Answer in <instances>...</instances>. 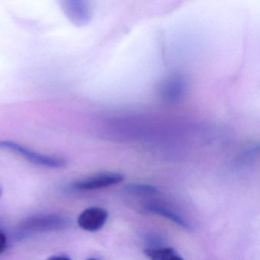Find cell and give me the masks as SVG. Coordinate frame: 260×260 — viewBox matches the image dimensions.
I'll return each instance as SVG.
<instances>
[{
    "mask_svg": "<svg viewBox=\"0 0 260 260\" xmlns=\"http://www.w3.org/2000/svg\"><path fill=\"white\" fill-rule=\"evenodd\" d=\"M7 246V238L3 232H0V255L6 250Z\"/></svg>",
    "mask_w": 260,
    "mask_h": 260,
    "instance_id": "30bf717a",
    "label": "cell"
},
{
    "mask_svg": "<svg viewBox=\"0 0 260 260\" xmlns=\"http://www.w3.org/2000/svg\"><path fill=\"white\" fill-rule=\"evenodd\" d=\"M123 178L124 177L122 174L117 172L98 174L85 180L75 182L73 188L78 190H95L118 184L123 181Z\"/></svg>",
    "mask_w": 260,
    "mask_h": 260,
    "instance_id": "277c9868",
    "label": "cell"
},
{
    "mask_svg": "<svg viewBox=\"0 0 260 260\" xmlns=\"http://www.w3.org/2000/svg\"><path fill=\"white\" fill-rule=\"evenodd\" d=\"M64 14L75 25L82 27L92 19V9L89 3L81 0H64L61 2Z\"/></svg>",
    "mask_w": 260,
    "mask_h": 260,
    "instance_id": "3957f363",
    "label": "cell"
},
{
    "mask_svg": "<svg viewBox=\"0 0 260 260\" xmlns=\"http://www.w3.org/2000/svg\"><path fill=\"white\" fill-rule=\"evenodd\" d=\"M125 190L132 194L136 195H153L158 193L159 190L157 187L148 185L130 184L126 186Z\"/></svg>",
    "mask_w": 260,
    "mask_h": 260,
    "instance_id": "9c48e42d",
    "label": "cell"
},
{
    "mask_svg": "<svg viewBox=\"0 0 260 260\" xmlns=\"http://www.w3.org/2000/svg\"><path fill=\"white\" fill-rule=\"evenodd\" d=\"M146 210L148 212H151V213L155 214V215L165 217V218H168L170 221H173L177 225L180 226V227L186 229V230L190 229V226L182 217L177 215L176 212H173L171 209H168V208L157 206V205H149V206H147Z\"/></svg>",
    "mask_w": 260,
    "mask_h": 260,
    "instance_id": "52a82bcc",
    "label": "cell"
},
{
    "mask_svg": "<svg viewBox=\"0 0 260 260\" xmlns=\"http://www.w3.org/2000/svg\"><path fill=\"white\" fill-rule=\"evenodd\" d=\"M3 188L0 186V198H1L2 195H3Z\"/></svg>",
    "mask_w": 260,
    "mask_h": 260,
    "instance_id": "7c38bea8",
    "label": "cell"
},
{
    "mask_svg": "<svg viewBox=\"0 0 260 260\" xmlns=\"http://www.w3.org/2000/svg\"><path fill=\"white\" fill-rule=\"evenodd\" d=\"M145 253L151 260H184L171 247L159 249H148Z\"/></svg>",
    "mask_w": 260,
    "mask_h": 260,
    "instance_id": "ba28073f",
    "label": "cell"
},
{
    "mask_svg": "<svg viewBox=\"0 0 260 260\" xmlns=\"http://www.w3.org/2000/svg\"><path fill=\"white\" fill-rule=\"evenodd\" d=\"M86 260H99V259H86Z\"/></svg>",
    "mask_w": 260,
    "mask_h": 260,
    "instance_id": "4fadbf2b",
    "label": "cell"
},
{
    "mask_svg": "<svg viewBox=\"0 0 260 260\" xmlns=\"http://www.w3.org/2000/svg\"><path fill=\"white\" fill-rule=\"evenodd\" d=\"M108 218V212L105 209L99 207L89 208L79 215L78 224L83 230L97 232L105 226Z\"/></svg>",
    "mask_w": 260,
    "mask_h": 260,
    "instance_id": "8992f818",
    "label": "cell"
},
{
    "mask_svg": "<svg viewBox=\"0 0 260 260\" xmlns=\"http://www.w3.org/2000/svg\"><path fill=\"white\" fill-rule=\"evenodd\" d=\"M0 150L16 154L38 166L49 168H62L67 165L65 158L40 154L12 140H0Z\"/></svg>",
    "mask_w": 260,
    "mask_h": 260,
    "instance_id": "6da1fadb",
    "label": "cell"
},
{
    "mask_svg": "<svg viewBox=\"0 0 260 260\" xmlns=\"http://www.w3.org/2000/svg\"><path fill=\"white\" fill-rule=\"evenodd\" d=\"M187 91V82L181 75L174 74L167 78L160 86V96L168 102H180Z\"/></svg>",
    "mask_w": 260,
    "mask_h": 260,
    "instance_id": "5b68a950",
    "label": "cell"
},
{
    "mask_svg": "<svg viewBox=\"0 0 260 260\" xmlns=\"http://www.w3.org/2000/svg\"><path fill=\"white\" fill-rule=\"evenodd\" d=\"M47 260H72L70 258L67 257V256H53V257H50V259Z\"/></svg>",
    "mask_w": 260,
    "mask_h": 260,
    "instance_id": "8fae6325",
    "label": "cell"
},
{
    "mask_svg": "<svg viewBox=\"0 0 260 260\" xmlns=\"http://www.w3.org/2000/svg\"><path fill=\"white\" fill-rule=\"evenodd\" d=\"M69 221L56 215H41L27 218L21 224V230L30 233H42L62 230L68 227Z\"/></svg>",
    "mask_w": 260,
    "mask_h": 260,
    "instance_id": "7a4b0ae2",
    "label": "cell"
}]
</instances>
